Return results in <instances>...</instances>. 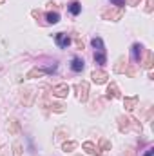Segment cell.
Returning a JSON list of instances; mask_svg holds the SVG:
<instances>
[{"instance_id": "cell-1", "label": "cell", "mask_w": 154, "mask_h": 156, "mask_svg": "<svg viewBox=\"0 0 154 156\" xmlns=\"http://www.w3.org/2000/svg\"><path fill=\"white\" fill-rule=\"evenodd\" d=\"M56 69V64H53V66H49V67H33L27 75H26V78H40L44 76V75H47V73H53Z\"/></svg>"}, {"instance_id": "cell-4", "label": "cell", "mask_w": 154, "mask_h": 156, "mask_svg": "<svg viewBox=\"0 0 154 156\" xmlns=\"http://www.w3.org/2000/svg\"><path fill=\"white\" fill-rule=\"evenodd\" d=\"M91 78H93L94 83H105L107 78H109V75H107L105 71H102V69H94V71L91 73Z\"/></svg>"}, {"instance_id": "cell-10", "label": "cell", "mask_w": 154, "mask_h": 156, "mask_svg": "<svg viewBox=\"0 0 154 156\" xmlns=\"http://www.w3.org/2000/svg\"><path fill=\"white\" fill-rule=\"evenodd\" d=\"M20 100H22V104H24V105H31V104H33V91H31V89L22 91Z\"/></svg>"}, {"instance_id": "cell-11", "label": "cell", "mask_w": 154, "mask_h": 156, "mask_svg": "<svg viewBox=\"0 0 154 156\" xmlns=\"http://www.w3.org/2000/svg\"><path fill=\"white\" fill-rule=\"evenodd\" d=\"M138 100H140V96H138V94H136V96H129V98H125V100H123V105H125V109H127V111H132V109L136 107Z\"/></svg>"}, {"instance_id": "cell-9", "label": "cell", "mask_w": 154, "mask_h": 156, "mask_svg": "<svg viewBox=\"0 0 154 156\" xmlns=\"http://www.w3.org/2000/svg\"><path fill=\"white\" fill-rule=\"evenodd\" d=\"M118 129H120L121 133L129 131V129H131V118H127V116H120L118 118Z\"/></svg>"}, {"instance_id": "cell-18", "label": "cell", "mask_w": 154, "mask_h": 156, "mask_svg": "<svg viewBox=\"0 0 154 156\" xmlns=\"http://www.w3.org/2000/svg\"><path fill=\"white\" fill-rule=\"evenodd\" d=\"M91 44H93V47H94L96 51H105V45H103V40L100 38V37H94V38L91 40Z\"/></svg>"}, {"instance_id": "cell-29", "label": "cell", "mask_w": 154, "mask_h": 156, "mask_svg": "<svg viewBox=\"0 0 154 156\" xmlns=\"http://www.w3.org/2000/svg\"><path fill=\"white\" fill-rule=\"evenodd\" d=\"M138 2H140V0H129V4H131V5H136Z\"/></svg>"}, {"instance_id": "cell-17", "label": "cell", "mask_w": 154, "mask_h": 156, "mask_svg": "<svg viewBox=\"0 0 154 156\" xmlns=\"http://www.w3.org/2000/svg\"><path fill=\"white\" fill-rule=\"evenodd\" d=\"M94 62H96L98 66H103V64L107 62V56H105V51H96V53H94Z\"/></svg>"}, {"instance_id": "cell-22", "label": "cell", "mask_w": 154, "mask_h": 156, "mask_svg": "<svg viewBox=\"0 0 154 156\" xmlns=\"http://www.w3.org/2000/svg\"><path fill=\"white\" fill-rule=\"evenodd\" d=\"M13 156H22V145L18 142L13 144Z\"/></svg>"}, {"instance_id": "cell-5", "label": "cell", "mask_w": 154, "mask_h": 156, "mask_svg": "<svg viewBox=\"0 0 154 156\" xmlns=\"http://www.w3.org/2000/svg\"><path fill=\"white\" fill-rule=\"evenodd\" d=\"M142 55H143V58H140V66H143L145 69H151L152 67V53L149 49H143Z\"/></svg>"}, {"instance_id": "cell-19", "label": "cell", "mask_w": 154, "mask_h": 156, "mask_svg": "<svg viewBox=\"0 0 154 156\" xmlns=\"http://www.w3.org/2000/svg\"><path fill=\"white\" fill-rule=\"evenodd\" d=\"M76 147H78V142H64V145H62L64 153H73Z\"/></svg>"}, {"instance_id": "cell-27", "label": "cell", "mask_w": 154, "mask_h": 156, "mask_svg": "<svg viewBox=\"0 0 154 156\" xmlns=\"http://www.w3.org/2000/svg\"><path fill=\"white\" fill-rule=\"evenodd\" d=\"M76 45H78V49H83V42L78 38V37H76Z\"/></svg>"}, {"instance_id": "cell-26", "label": "cell", "mask_w": 154, "mask_h": 156, "mask_svg": "<svg viewBox=\"0 0 154 156\" xmlns=\"http://www.w3.org/2000/svg\"><path fill=\"white\" fill-rule=\"evenodd\" d=\"M152 2H154V0H147V7H145V11H147V13H151V11H152Z\"/></svg>"}, {"instance_id": "cell-13", "label": "cell", "mask_w": 154, "mask_h": 156, "mask_svg": "<svg viewBox=\"0 0 154 156\" xmlns=\"http://www.w3.org/2000/svg\"><path fill=\"white\" fill-rule=\"evenodd\" d=\"M71 69H73L75 73L83 71V60H82V58H78V56H75V58L71 60Z\"/></svg>"}, {"instance_id": "cell-25", "label": "cell", "mask_w": 154, "mask_h": 156, "mask_svg": "<svg viewBox=\"0 0 154 156\" xmlns=\"http://www.w3.org/2000/svg\"><path fill=\"white\" fill-rule=\"evenodd\" d=\"M111 2L114 4L116 7H121V9H123V5H125V0H111Z\"/></svg>"}, {"instance_id": "cell-7", "label": "cell", "mask_w": 154, "mask_h": 156, "mask_svg": "<svg viewBox=\"0 0 154 156\" xmlns=\"http://www.w3.org/2000/svg\"><path fill=\"white\" fill-rule=\"evenodd\" d=\"M54 42L58 44V47L65 49V47L71 44V38H69V35H65V33H56V35H54Z\"/></svg>"}, {"instance_id": "cell-6", "label": "cell", "mask_w": 154, "mask_h": 156, "mask_svg": "<svg viewBox=\"0 0 154 156\" xmlns=\"http://www.w3.org/2000/svg\"><path fill=\"white\" fill-rule=\"evenodd\" d=\"M53 94L58 96V98H65V96L69 94V85H67V83H58V85H54V87H53Z\"/></svg>"}, {"instance_id": "cell-16", "label": "cell", "mask_w": 154, "mask_h": 156, "mask_svg": "<svg viewBox=\"0 0 154 156\" xmlns=\"http://www.w3.org/2000/svg\"><path fill=\"white\" fill-rule=\"evenodd\" d=\"M131 53H132V60L134 62H140V58H142V45L140 44H134L132 49H131Z\"/></svg>"}, {"instance_id": "cell-15", "label": "cell", "mask_w": 154, "mask_h": 156, "mask_svg": "<svg viewBox=\"0 0 154 156\" xmlns=\"http://www.w3.org/2000/svg\"><path fill=\"white\" fill-rule=\"evenodd\" d=\"M69 13H71V15H75V16L82 13V4H80L78 0H73V2L69 4Z\"/></svg>"}, {"instance_id": "cell-23", "label": "cell", "mask_w": 154, "mask_h": 156, "mask_svg": "<svg viewBox=\"0 0 154 156\" xmlns=\"http://www.w3.org/2000/svg\"><path fill=\"white\" fill-rule=\"evenodd\" d=\"M51 109H53L54 113H64V111H65V107H64L62 104H53V105H51Z\"/></svg>"}, {"instance_id": "cell-8", "label": "cell", "mask_w": 154, "mask_h": 156, "mask_svg": "<svg viewBox=\"0 0 154 156\" xmlns=\"http://www.w3.org/2000/svg\"><path fill=\"white\" fill-rule=\"evenodd\" d=\"M82 149H83L85 153H89V154H94V156H100V154H102V151L98 149V145H94L93 142H83Z\"/></svg>"}, {"instance_id": "cell-3", "label": "cell", "mask_w": 154, "mask_h": 156, "mask_svg": "<svg viewBox=\"0 0 154 156\" xmlns=\"http://www.w3.org/2000/svg\"><path fill=\"white\" fill-rule=\"evenodd\" d=\"M76 91H78V100L80 102H87V98H89V83L87 82H80L76 85Z\"/></svg>"}, {"instance_id": "cell-14", "label": "cell", "mask_w": 154, "mask_h": 156, "mask_svg": "<svg viewBox=\"0 0 154 156\" xmlns=\"http://www.w3.org/2000/svg\"><path fill=\"white\" fill-rule=\"evenodd\" d=\"M7 129H9V133H11V134H15V136H16V134L20 133V122H18V120H15V118H13V120H9V127H7Z\"/></svg>"}, {"instance_id": "cell-2", "label": "cell", "mask_w": 154, "mask_h": 156, "mask_svg": "<svg viewBox=\"0 0 154 156\" xmlns=\"http://www.w3.org/2000/svg\"><path fill=\"white\" fill-rule=\"evenodd\" d=\"M121 16H123V9H121V7H118V9H107V11H102V18H103V20H113V22H118Z\"/></svg>"}, {"instance_id": "cell-30", "label": "cell", "mask_w": 154, "mask_h": 156, "mask_svg": "<svg viewBox=\"0 0 154 156\" xmlns=\"http://www.w3.org/2000/svg\"><path fill=\"white\" fill-rule=\"evenodd\" d=\"M4 2H5V0H0V5H2V4H4Z\"/></svg>"}, {"instance_id": "cell-12", "label": "cell", "mask_w": 154, "mask_h": 156, "mask_svg": "<svg viewBox=\"0 0 154 156\" xmlns=\"http://www.w3.org/2000/svg\"><path fill=\"white\" fill-rule=\"evenodd\" d=\"M107 98L109 100H114V98H120V89H118V85H116L114 82L107 87Z\"/></svg>"}, {"instance_id": "cell-20", "label": "cell", "mask_w": 154, "mask_h": 156, "mask_svg": "<svg viewBox=\"0 0 154 156\" xmlns=\"http://www.w3.org/2000/svg\"><path fill=\"white\" fill-rule=\"evenodd\" d=\"M45 18H47V24H58L60 22V15L58 13H47Z\"/></svg>"}, {"instance_id": "cell-21", "label": "cell", "mask_w": 154, "mask_h": 156, "mask_svg": "<svg viewBox=\"0 0 154 156\" xmlns=\"http://www.w3.org/2000/svg\"><path fill=\"white\" fill-rule=\"evenodd\" d=\"M98 149H100L102 153H103V151H109V149H111V142H109L107 138H102V140H100V147H98Z\"/></svg>"}, {"instance_id": "cell-28", "label": "cell", "mask_w": 154, "mask_h": 156, "mask_svg": "<svg viewBox=\"0 0 154 156\" xmlns=\"http://www.w3.org/2000/svg\"><path fill=\"white\" fill-rule=\"evenodd\" d=\"M152 154H154V149L151 147V149H147V153H145L143 156H152Z\"/></svg>"}, {"instance_id": "cell-24", "label": "cell", "mask_w": 154, "mask_h": 156, "mask_svg": "<svg viewBox=\"0 0 154 156\" xmlns=\"http://www.w3.org/2000/svg\"><path fill=\"white\" fill-rule=\"evenodd\" d=\"M0 156H9V147L7 145H2L0 147Z\"/></svg>"}]
</instances>
